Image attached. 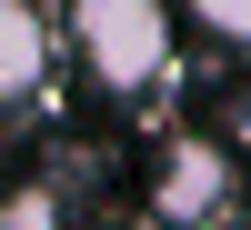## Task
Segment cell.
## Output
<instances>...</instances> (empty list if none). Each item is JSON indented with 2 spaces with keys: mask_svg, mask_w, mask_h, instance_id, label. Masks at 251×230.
I'll list each match as a JSON object with an SVG mask.
<instances>
[{
  "mask_svg": "<svg viewBox=\"0 0 251 230\" xmlns=\"http://www.w3.org/2000/svg\"><path fill=\"white\" fill-rule=\"evenodd\" d=\"M50 70V20L40 0H0V100H30Z\"/></svg>",
  "mask_w": 251,
  "mask_h": 230,
  "instance_id": "3",
  "label": "cell"
},
{
  "mask_svg": "<svg viewBox=\"0 0 251 230\" xmlns=\"http://www.w3.org/2000/svg\"><path fill=\"white\" fill-rule=\"evenodd\" d=\"M181 20H191L201 40H221V50H251V0H171Z\"/></svg>",
  "mask_w": 251,
  "mask_h": 230,
  "instance_id": "4",
  "label": "cell"
},
{
  "mask_svg": "<svg viewBox=\"0 0 251 230\" xmlns=\"http://www.w3.org/2000/svg\"><path fill=\"white\" fill-rule=\"evenodd\" d=\"M71 60L91 70V90L111 100H141L171 80V50H181V10L171 0H71Z\"/></svg>",
  "mask_w": 251,
  "mask_h": 230,
  "instance_id": "1",
  "label": "cell"
},
{
  "mask_svg": "<svg viewBox=\"0 0 251 230\" xmlns=\"http://www.w3.org/2000/svg\"><path fill=\"white\" fill-rule=\"evenodd\" d=\"M231 190H241L231 140H221V130H191V140H171V150H161L151 210L171 220V230H201V220H221V210H231Z\"/></svg>",
  "mask_w": 251,
  "mask_h": 230,
  "instance_id": "2",
  "label": "cell"
},
{
  "mask_svg": "<svg viewBox=\"0 0 251 230\" xmlns=\"http://www.w3.org/2000/svg\"><path fill=\"white\" fill-rule=\"evenodd\" d=\"M60 220V190H20L10 210H0V230H50Z\"/></svg>",
  "mask_w": 251,
  "mask_h": 230,
  "instance_id": "5",
  "label": "cell"
}]
</instances>
